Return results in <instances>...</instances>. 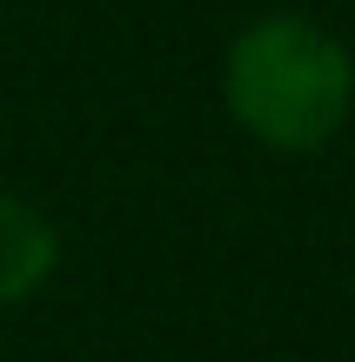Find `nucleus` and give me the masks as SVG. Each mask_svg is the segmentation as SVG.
Masks as SVG:
<instances>
[{"mask_svg":"<svg viewBox=\"0 0 355 362\" xmlns=\"http://www.w3.org/2000/svg\"><path fill=\"white\" fill-rule=\"evenodd\" d=\"M222 101L235 128L275 155L329 148L355 107V54L315 13H255L222 54Z\"/></svg>","mask_w":355,"mask_h":362,"instance_id":"nucleus-1","label":"nucleus"},{"mask_svg":"<svg viewBox=\"0 0 355 362\" xmlns=\"http://www.w3.org/2000/svg\"><path fill=\"white\" fill-rule=\"evenodd\" d=\"M61 262V235L20 194H0V302H27Z\"/></svg>","mask_w":355,"mask_h":362,"instance_id":"nucleus-2","label":"nucleus"}]
</instances>
